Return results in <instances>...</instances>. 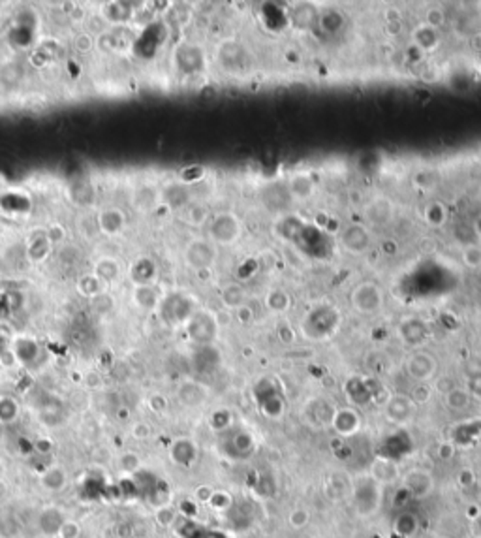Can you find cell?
<instances>
[{
	"label": "cell",
	"instance_id": "cell-1",
	"mask_svg": "<svg viewBox=\"0 0 481 538\" xmlns=\"http://www.w3.org/2000/svg\"><path fill=\"white\" fill-rule=\"evenodd\" d=\"M207 234L217 247H231L243 236V222L231 211H222L209 218Z\"/></svg>",
	"mask_w": 481,
	"mask_h": 538
},
{
	"label": "cell",
	"instance_id": "cell-2",
	"mask_svg": "<svg viewBox=\"0 0 481 538\" xmlns=\"http://www.w3.org/2000/svg\"><path fill=\"white\" fill-rule=\"evenodd\" d=\"M340 324V315L335 307L331 305H322V307L313 309L305 320H303V332L310 339H327L337 332Z\"/></svg>",
	"mask_w": 481,
	"mask_h": 538
},
{
	"label": "cell",
	"instance_id": "cell-3",
	"mask_svg": "<svg viewBox=\"0 0 481 538\" xmlns=\"http://www.w3.org/2000/svg\"><path fill=\"white\" fill-rule=\"evenodd\" d=\"M217 61L224 68V72L245 73L252 64V57L245 43L239 40H224L217 49Z\"/></svg>",
	"mask_w": 481,
	"mask_h": 538
},
{
	"label": "cell",
	"instance_id": "cell-4",
	"mask_svg": "<svg viewBox=\"0 0 481 538\" xmlns=\"http://www.w3.org/2000/svg\"><path fill=\"white\" fill-rule=\"evenodd\" d=\"M218 260L217 245L209 237H194L185 247V264L194 271H207Z\"/></svg>",
	"mask_w": 481,
	"mask_h": 538
},
{
	"label": "cell",
	"instance_id": "cell-5",
	"mask_svg": "<svg viewBox=\"0 0 481 538\" xmlns=\"http://www.w3.org/2000/svg\"><path fill=\"white\" fill-rule=\"evenodd\" d=\"M350 303L361 315H376L384 307V292L373 281H365L352 290Z\"/></svg>",
	"mask_w": 481,
	"mask_h": 538
},
{
	"label": "cell",
	"instance_id": "cell-6",
	"mask_svg": "<svg viewBox=\"0 0 481 538\" xmlns=\"http://www.w3.org/2000/svg\"><path fill=\"white\" fill-rule=\"evenodd\" d=\"M187 332L194 343L199 345H209L217 339L218 322L213 313L209 311H196L190 320L187 322Z\"/></svg>",
	"mask_w": 481,
	"mask_h": 538
},
{
	"label": "cell",
	"instance_id": "cell-7",
	"mask_svg": "<svg viewBox=\"0 0 481 538\" xmlns=\"http://www.w3.org/2000/svg\"><path fill=\"white\" fill-rule=\"evenodd\" d=\"M340 247L348 254L354 256H361L371 250L373 247V234L368 230L365 224L355 222L348 224L343 232H340Z\"/></svg>",
	"mask_w": 481,
	"mask_h": 538
},
{
	"label": "cell",
	"instance_id": "cell-8",
	"mask_svg": "<svg viewBox=\"0 0 481 538\" xmlns=\"http://www.w3.org/2000/svg\"><path fill=\"white\" fill-rule=\"evenodd\" d=\"M175 62L179 72L188 73H199L205 70V51L196 43H182L177 51H175Z\"/></svg>",
	"mask_w": 481,
	"mask_h": 538
},
{
	"label": "cell",
	"instance_id": "cell-9",
	"mask_svg": "<svg viewBox=\"0 0 481 538\" xmlns=\"http://www.w3.org/2000/svg\"><path fill=\"white\" fill-rule=\"evenodd\" d=\"M365 218L371 226H387L395 218V204L387 196H374L365 206Z\"/></svg>",
	"mask_w": 481,
	"mask_h": 538
},
{
	"label": "cell",
	"instance_id": "cell-10",
	"mask_svg": "<svg viewBox=\"0 0 481 538\" xmlns=\"http://www.w3.org/2000/svg\"><path fill=\"white\" fill-rule=\"evenodd\" d=\"M436 360L429 352H414L406 360V373L417 382L431 381L436 373Z\"/></svg>",
	"mask_w": 481,
	"mask_h": 538
},
{
	"label": "cell",
	"instance_id": "cell-11",
	"mask_svg": "<svg viewBox=\"0 0 481 538\" xmlns=\"http://www.w3.org/2000/svg\"><path fill=\"white\" fill-rule=\"evenodd\" d=\"M194 305L190 302V297L182 296V294H175L173 297H169L164 302V316L166 320L173 322H188L190 316L194 315Z\"/></svg>",
	"mask_w": 481,
	"mask_h": 538
},
{
	"label": "cell",
	"instance_id": "cell-12",
	"mask_svg": "<svg viewBox=\"0 0 481 538\" xmlns=\"http://www.w3.org/2000/svg\"><path fill=\"white\" fill-rule=\"evenodd\" d=\"M286 190H288L289 198L294 201H307L314 196L316 185H314V179L308 174H294L288 179Z\"/></svg>",
	"mask_w": 481,
	"mask_h": 538
},
{
	"label": "cell",
	"instance_id": "cell-13",
	"mask_svg": "<svg viewBox=\"0 0 481 538\" xmlns=\"http://www.w3.org/2000/svg\"><path fill=\"white\" fill-rule=\"evenodd\" d=\"M124 228V213L119 207H108L98 215V230L108 234V236H117Z\"/></svg>",
	"mask_w": 481,
	"mask_h": 538
},
{
	"label": "cell",
	"instance_id": "cell-14",
	"mask_svg": "<svg viewBox=\"0 0 481 538\" xmlns=\"http://www.w3.org/2000/svg\"><path fill=\"white\" fill-rule=\"evenodd\" d=\"M64 521H66V518H64V514L60 512L59 508L49 507L42 510V514H40V518H38V525H40V531H42L43 535H48V537H57L60 531V527L64 525Z\"/></svg>",
	"mask_w": 481,
	"mask_h": 538
},
{
	"label": "cell",
	"instance_id": "cell-15",
	"mask_svg": "<svg viewBox=\"0 0 481 538\" xmlns=\"http://www.w3.org/2000/svg\"><path fill=\"white\" fill-rule=\"evenodd\" d=\"M399 332H401V337L404 339V343H408V345H419L423 343V339H427L429 335V327L427 324L419 318H408V320H404L399 327Z\"/></svg>",
	"mask_w": 481,
	"mask_h": 538
},
{
	"label": "cell",
	"instance_id": "cell-16",
	"mask_svg": "<svg viewBox=\"0 0 481 538\" xmlns=\"http://www.w3.org/2000/svg\"><path fill=\"white\" fill-rule=\"evenodd\" d=\"M120 264L111 256H103L100 260L94 264V275H96L102 283H113L117 278L120 277Z\"/></svg>",
	"mask_w": 481,
	"mask_h": 538
},
{
	"label": "cell",
	"instance_id": "cell-17",
	"mask_svg": "<svg viewBox=\"0 0 481 538\" xmlns=\"http://www.w3.org/2000/svg\"><path fill=\"white\" fill-rule=\"evenodd\" d=\"M155 275H157V267H155V262L149 258H139L132 266V278L136 286L150 285Z\"/></svg>",
	"mask_w": 481,
	"mask_h": 538
},
{
	"label": "cell",
	"instance_id": "cell-18",
	"mask_svg": "<svg viewBox=\"0 0 481 538\" xmlns=\"http://www.w3.org/2000/svg\"><path fill=\"white\" fill-rule=\"evenodd\" d=\"M171 458H173L175 463H179L182 467L192 465V461L196 460V446H194V442H190L188 439L175 441V444L171 446Z\"/></svg>",
	"mask_w": 481,
	"mask_h": 538
},
{
	"label": "cell",
	"instance_id": "cell-19",
	"mask_svg": "<svg viewBox=\"0 0 481 538\" xmlns=\"http://www.w3.org/2000/svg\"><path fill=\"white\" fill-rule=\"evenodd\" d=\"M414 401L410 399V397H404V395H397V397H393V399L387 403V414L393 420H399V422H403V420H408L412 416V412H414Z\"/></svg>",
	"mask_w": 481,
	"mask_h": 538
},
{
	"label": "cell",
	"instance_id": "cell-20",
	"mask_svg": "<svg viewBox=\"0 0 481 538\" xmlns=\"http://www.w3.org/2000/svg\"><path fill=\"white\" fill-rule=\"evenodd\" d=\"M207 397V390L198 382H185L179 390V399L188 406L199 405Z\"/></svg>",
	"mask_w": 481,
	"mask_h": 538
},
{
	"label": "cell",
	"instance_id": "cell-21",
	"mask_svg": "<svg viewBox=\"0 0 481 538\" xmlns=\"http://www.w3.org/2000/svg\"><path fill=\"white\" fill-rule=\"evenodd\" d=\"M66 482H68L66 472L62 471V467L51 465L42 472V486L45 488V490L49 491L64 490Z\"/></svg>",
	"mask_w": 481,
	"mask_h": 538
},
{
	"label": "cell",
	"instance_id": "cell-22",
	"mask_svg": "<svg viewBox=\"0 0 481 538\" xmlns=\"http://www.w3.org/2000/svg\"><path fill=\"white\" fill-rule=\"evenodd\" d=\"M49 248H51V239H49L48 234H38V236H34L30 239L29 247H27L29 258L32 262L40 264V262L45 260V256L49 254Z\"/></svg>",
	"mask_w": 481,
	"mask_h": 538
},
{
	"label": "cell",
	"instance_id": "cell-23",
	"mask_svg": "<svg viewBox=\"0 0 481 538\" xmlns=\"http://www.w3.org/2000/svg\"><path fill=\"white\" fill-rule=\"evenodd\" d=\"M333 423H335V427L340 433H352V431L359 427V416H357V412L350 411V409H343V411L335 412Z\"/></svg>",
	"mask_w": 481,
	"mask_h": 538
},
{
	"label": "cell",
	"instance_id": "cell-24",
	"mask_svg": "<svg viewBox=\"0 0 481 538\" xmlns=\"http://www.w3.org/2000/svg\"><path fill=\"white\" fill-rule=\"evenodd\" d=\"M134 302L136 305L145 311H150V309H155L158 305V294L157 290L152 288L150 285L147 286H136V290H134Z\"/></svg>",
	"mask_w": 481,
	"mask_h": 538
},
{
	"label": "cell",
	"instance_id": "cell-25",
	"mask_svg": "<svg viewBox=\"0 0 481 538\" xmlns=\"http://www.w3.org/2000/svg\"><path fill=\"white\" fill-rule=\"evenodd\" d=\"M414 42L417 43L421 49L431 51V49L438 45V34H436V29L429 27L427 23L421 24V27H417V29H415Z\"/></svg>",
	"mask_w": 481,
	"mask_h": 538
},
{
	"label": "cell",
	"instance_id": "cell-26",
	"mask_svg": "<svg viewBox=\"0 0 481 538\" xmlns=\"http://www.w3.org/2000/svg\"><path fill=\"white\" fill-rule=\"evenodd\" d=\"M318 24L325 32H329V34L340 31L344 24L343 13L338 12V10H325V12L318 15Z\"/></svg>",
	"mask_w": 481,
	"mask_h": 538
},
{
	"label": "cell",
	"instance_id": "cell-27",
	"mask_svg": "<svg viewBox=\"0 0 481 538\" xmlns=\"http://www.w3.org/2000/svg\"><path fill=\"white\" fill-rule=\"evenodd\" d=\"M78 290L83 294L85 297H96L102 296V281L94 275V273H87L78 281Z\"/></svg>",
	"mask_w": 481,
	"mask_h": 538
},
{
	"label": "cell",
	"instance_id": "cell-28",
	"mask_svg": "<svg viewBox=\"0 0 481 538\" xmlns=\"http://www.w3.org/2000/svg\"><path fill=\"white\" fill-rule=\"evenodd\" d=\"M72 45H73V51L78 55H81V57H85V55H89L92 49L96 48V38L92 36V34H89L87 31L83 32H79V34H76L72 40Z\"/></svg>",
	"mask_w": 481,
	"mask_h": 538
},
{
	"label": "cell",
	"instance_id": "cell-29",
	"mask_svg": "<svg viewBox=\"0 0 481 538\" xmlns=\"http://www.w3.org/2000/svg\"><path fill=\"white\" fill-rule=\"evenodd\" d=\"M38 354V345L30 339H19L15 343V358L19 362L29 363L30 360H34V356Z\"/></svg>",
	"mask_w": 481,
	"mask_h": 538
},
{
	"label": "cell",
	"instance_id": "cell-30",
	"mask_svg": "<svg viewBox=\"0 0 481 538\" xmlns=\"http://www.w3.org/2000/svg\"><path fill=\"white\" fill-rule=\"evenodd\" d=\"M209 211L201 204H188L187 206V222L192 226H201L209 222Z\"/></svg>",
	"mask_w": 481,
	"mask_h": 538
},
{
	"label": "cell",
	"instance_id": "cell-31",
	"mask_svg": "<svg viewBox=\"0 0 481 538\" xmlns=\"http://www.w3.org/2000/svg\"><path fill=\"white\" fill-rule=\"evenodd\" d=\"M463 262L464 266L470 267V269L481 267V245H474V243L466 245L463 248Z\"/></svg>",
	"mask_w": 481,
	"mask_h": 538
},
{
	"label": "cell",
	"instance_id": "cell-32",
	"mask_svg": "<svg viewBox=\"0 0 481 538\" xmlns=\"http://www.w3.org/2000/svg\"><path fill=\"white\" fill-rule=\"evenodd\" d=\"M19 414L17 403L10 397L0 399V423H12Z\"/></svg>",
	"mask_w": 481,
	"mask_h": 538
},
{
	"label": "cell",
	"instance_id": "cell-33",
	"mask_svg": "<svg viewBox=\"0 0 481 538\" xmlns=\"http://www.w3.org/2000/svg\"><path fill=\"white\" fill-rule=\"evenodd\" d=\"M468 403L470 395L466 390L455 388V390H451V392L447 393V405H450L451 409H455V411H463L464 406H468Z\"/></svg>",
	"mask_w": 481,
	"mask_h": 538
},
{
	"label": "cell",
	"instance_id": "cell-34",
	"mask_svg": "<svg viewBox=\"0 0 481 538\" xmlns=\"http://www.w3.org/2000/svg\"><path fill=\"white\" fill-rule=\"evenodd\" d=\"M466 392L470 397L481 401V371H472L466 381Z\"/></svg>",
	"mask_w": 481,
	"mask_h": 538
},
{
	"label": "cell",
	"instance_id": "cell-35",
	"mask_svg": "<svg viewBox=\"0 0 481 538\" xmlns=\"http://www.w3.org/2000/svg\"><path fill=\"white\" fill-rule=\"evenodd\" d=\"M119 467L124 472H136L139 471V460L134 454H122L119 460Z\"/></svg>",
	"mask_w": 481,
	"mask_h": 538
},
{
	"label": "cell",
	"instance_id": "cell-36",
	"mask_svg": "<svg viewBox=\"0 0 481 538\" xmlns=\"http://www.w3.org/2000/svg\"><path fill=\"white\" fill-rule=\"evenodd\" d=\"M79 535H81V529H79L78 523L66 520L64 521V525L60 527L57 538H79Z\"/></svg>",
	"mask_w": 481,
	"mask_h": 538
},
{
	"label": "cell",
	"instance_id": "cell-37",
	"mask_svg": "<svg viewBox=\"0 0 481 538\" xmlns=\"http://www.w3.org/2000/svg\"><path fill=\"white\" fill-rule=\"evenodd\" d=\"M445 220V209L444 211H440V213H434L433 206H429L427 209V222H433V224H442Z\"/></svg>",
	"mask_w": 481,
	"mask_h": 538
},
{
	"label": "cell",
	"instance_id": "cell-38",
	"mask_svg": "<svg viewBox=\"0 0 481 538\" xmlns=\"http://www.w3.org/2000/svg\"><path fill=\"white\" fill-rule=\"evenodd\" d=\"M175 516H173V510L171 508H162L160 512H158V521L162 523V525H166V523H169V521L173 520Z\"/></svg>",
	"mask_w": 481,
	"mask_h": 538
},
{
	"label": "cell",
	"instance_id": "cell-39",
	"mask_svg": "<svg viewBox=\"0 0 481 538\" xmlns=\"http://www.w3.org/2000/svg\"><path fill=\"white\" fill-rule=\"evenodd\" d=\"M147 433H149V430L145 427L143 423H139V425H136V427H134V435L139 437V439H145V437H147Z\"/></svg>",
	"mask_w": 481,
	"mask_h": 538
},
{
	"label": "cell",
	"instance_id": "cell-40",
	"mask_svg": "<svg viewBox=\"0 0 481 538\" xmlns=\"http://www.w3.org/2000/svg\"><path fill=\"white\" fill-rule=\"evenodd\" d=\"M474 228H475V232H478V236H480V239H481V215L478 217V220H475Z\"/></svg>",
	"mask_w": 481,
	"mask_h": 538
},
{
	"label": "cell",
	"instance_id": "cell-41",
	"mask_svg": "<svg viewBox=\"0 0 481 538\" xmlns=\"http://www.w3.org/2000/svg\"><path fill=\"white\" fill-rule=\"evenodd\" d=\"M2 476H4V463L0 460V480H2Z\"/></svg>",
	"mask_w": 481,
	"mask_h": 538
}]
</instances>
